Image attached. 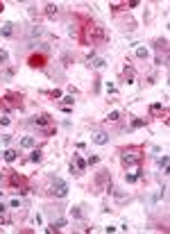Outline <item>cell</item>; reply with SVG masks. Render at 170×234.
<instances>
[{
	"label": "cell",
	"instance_id": "obj_1",
	"mask_svg": "<svg viewBox=\"0 0 170 234\" xmlns=\"http://www.w3.org/2000/svg\"><path fill=\"white\" fill-rule=\"evenodd\" d=\"M120 159H122V164H125V166H131V164H138L141 155H138V150H136V148H129V150H122Z\"/></svg>",
	"mask_w": 170,
	"mask_h": 234
},
{
	"label": "cell",
	"instance_id": "obj_2",
	"mask_svg": "<svg viewBox=\"0 0 170 234\" xmlns=\"http://www.w3.org/2000/svg\"><path fill=\"white\" fill-rule=\"evenodd\" d=\"M52 193L57 198H66L68 196V184H66L61 177H54V182H52Z\"/></svg>",
	"mask_w": 170,
	"mask_h": 234
},
{
	"label": "cell",
	"instance_id": "obj_3",
	"mask_svg": "<svg viewBox=\"0 0 170 234\" xmlns=\"http://www.w3.org/2000/svg\"><path fill=\"white\" fill-rule=\"evenodd\" d=\"M93 143H95V145H107V143H109V134L98 132L95 136H93Z\"/></svg>",
	"mask_w": 170,
	"mask_h": 234
},
{
	"label": "cell",
	"instance_id": "obj_4",
	"mask_svg": "<svg viewBox=\"0 0 170 234\" xmlns=\"http://www.w3.org/2000/svg\"><path fill=\"white\" fill-rule=\"evenodd\" d=\"M14 34V23H5L0 27V36H12Z\"/></svg>",
	"mask_w": 170,
	"mask_h": 234
},
{
	"label": "cell",
	"instance_id": "obj_5",
	"mask_svg": "<svg viewBox=\"0 0 170 234\" xmlns=\"http://www.w3.org/2000/svg\"><path fill=\"white\" fill-rule=\"evenodd\" d=\"M45 14H48L50 18H57V16H59V7H57V5H48V7H45Z\"/></svg>",
	"mask_w": 170,
	"mask_h": 234
},
{
	"label": "cell",
	"instance_id": "obj_6",
	"mask_svg": "<svg viewBox=\"0 0 170 234\" xmlns=\"http://www.w3.org/2000/svg\"><path fill=\"white\" fill-rule=\"evenodd\" d=\"M125 80L129 82V84H134V80H136V73H134V68H125Z\"/></svg>",
	"mask_w": 170,
	"mask_h": 234
},
{
	"label": "cell",
	"instance_id": "obj_7",
	"mask_svg": "<svg viewBox=\"0 0 170 234\" xmlns=\"http://www.w3.org/2000/svg\"><path fill=\"white\" fill-rule=\"evenodd\" d=\"M34 136H23V139H21V145H23V148H34Z\"/></svg>",
	"mask_w": 170,
	"mask_h": 234
},
{
	"label": "cell",
	"instance_id": "obj_8",
	"mask_svg": "<svg viewBox=\"0 0 170 234\" xmlns=\"http://www.w3.org/2000/svg\"><path fill=\"white\" fill-rule=\"evenodd\" d=\"M61 227H66V220H64V218H57V220H52V225H50L48 230L52 232V230H61Z\"/></svg>",
	"mask_w": 170,
	"mask_h": 234
},
{
	"label": "cell",
	"instance_id": "obj_9",
	"mask_svg": "<svg viewBox=\"0 0 170 234\" xmlns=\"http://www.w3.org/2000/svg\"><path fill=\"white\" fill-rule=\"evenodd\" d=\"M41 159H43V152H41V150H34V152L30 155V161H34V164H39Z\"/></svg>",
	"mask_w": 170,
	"mask_h": 234
},
{
	"label": "cell",
	"instance_id": "obj_10",
	"mask_svg": "<svg viewBox=\"0 0 170 234\" xmlns=\"http://www.w3.org/2000/svg\"><path fill=\"white\" fill-rule=\"evenodd\" d=\"M105 66H107V59H102V57H98V59H93V68H98V71H102Z\"/></svg>",
	"mask_w": 170,
	"mask_h": 234
},
{
	"label": "cell",
	"instance_id": "obj_11",
	"mask_svg": "<svg viewBox=\"0 0 170 234\" xmlns=\"http://www.w3.org/2000/svg\"><path fill=\"white\" fill-rule=\"evenodd\" d=\"M136 57H138V59H147L150 52L145 50V48H136Z\"/></svg>",
	"mask_w": 170,
	"mask_h": 234
},
{
	"label": "cell",
	"instance_id": "obj_12",
	"mask_svg": "<svg viewBox=\"0 0 170 234\" xmlns=\"http://www.w3.org/2000/svg\"><path fill=\"white\" fill-rule=\"evenodd\" d=\"M41 34H43V27H39V25H34L32 30H30V36H34V39H36V36H41Z\"/></svg>",
	"mask_w": 170,
	"mask_h": 234
},
{
	"label": "cell",
	"instance_id": "obj_13",
	"mask_svg": "<svg viewBox=\"0 0 170 234\" xmlns=\"http://www.w3.org/2000/svg\"><path fill=\"white\" fill-rule=\"evenodd\" d=\"M16 159V150H5V161H14Z\"/></svg>",
	"mask_w": 170,
	"mask_h": 234
},
{
	"label": "cell",
	"instance_id": "obj_14",
	"mask_svg": "<svg viewBox=\"0 0 170 234\" xmlns=\"http://www.w3.org/2000/svg\"><path fill=\"white\" fill-rule=\"evenodd\" d=\"M34 123H36V125H48L50 118H48V116H39V118H34Z\"/></svg>",
	"mask_w": 170,
	"mask_h": 234
},
{
	"label": "cell",
	"instance_id": "obj_15",
	"mask_svg": "<svg viewBox=\"0 0 170 234\" xmlns=\"http://www.w3.org/2000/svg\"><path fill=\"white\" fill-rule=\"evenodd\" d=\"M70 214L73 218H82V207H70Z\"/></svg>",
	"mask_w": 170,
	"mask_h": 234
},
{
	"label": "cell",
	"instance_id": "obj_16",
	"mask_svg": "<svg viewBox=\"0 0 170 234\" xmlns=\"http://www.w3.org/2000/svg\"><path fill=\"white\" fill-rule=\"evenodd\" d=\"M159 164H161V168H163V173H168V155H163V157L159 159Z\"/></svg>",
	"mask_w": 170,
	"mask_h": 234
},
{
	"label": "cell",
	"instance_id": "obj_17",
	"mask_svg": "<svg viewBox=\"0 0 170 234\" xmlns=\"http://www.w3.org/2000/svg\"><path fill=\"white\" fill-rule=\"evenodd\" d=\"M143 125H145L143 118H134V121H131V128H143Z\"/></svg>",
	"mask_w": 170,
	"mask_h": 234
},
{
	"label": "cell",
	"instance_id": "obj_18",
	"mask_svg": "<svg viewBox=\"0 0 170 234\" xmlns=\"http://www.w3.org/2000/svg\"><path fill=\"white\" fill-rule=\"evenodd\" d=\"M9 207H12V209H18V207H21V200H18V198H14L12 202H9Z\"/></svg>",
	"mask_w": 170,
	"mask_h": 234
},
{
	"label": "cell",
	"instance_id": "obj_19",
	"mask_svg": "<svg viewBox=\"0 0 170 234\" xmlns=\"http://www.w3.org/2000/svg\"><path fill=\"white\" fill-rule=\"evenodd\" d=\"M9 59V55H7V50H0V64H5Z\"/></svg>",
	"mask_w": 170,
	"mask_h": 234
},
{
	"label": "cell",
	"instance_id": "obj_20",
	"mask_svg": "<svg viewBox=\"0 0 170 234\" xmlns=\"http://www.w3.org/2000/svg\"><path fill=\"white\" fill-rule=\"evenodd\" d=\"M61 102H64V105H66V107H70V105H73V102H75V100H73V95H66V98H64V100H61Z\"/></svg>",
	"mask_w": 170,
	"mask_h": 234
},
{
	"label": "cell",
	"instance_id": "obj_21",
	"mask_svg": "<svg viewBox=\"0 0 170 234\" xmlns=\"http://www.w3.org/2000/svg\"><path fill=\"white\" fill-rule=\"evenodd\" d=\"M98 161H100V157H98V155H93V157H89L86 164H89V166H93V164H98Z\"/></svg>",
	"mask_w": 170,
	"mask_h": 234
},
{
	"label": "cell",
	"instance_id": "obj_22",
	"mask_svg": "<svg viewBox=\"0 0 170 234\" xmlns=\"http://www.w3.org/2000/svg\"><path fill=\"white\" fill-rule=\"evenodd\" d=\"M118 118H120L118 112H111V114H109V121H118Z\"/></svg>",
	"mask_w": 170,
	"mask_h": 234
},
{
	"label": "cell",
	"instance_id": "obj_23",
	"mask_svg": "<svg viewBox=\"0 0 170 234\" xmlns=\"http://www.w3.org/2000/svg\"><path fill=\"white\" fill-rule=\"evenodd\" d=\"M125 180H127V182H129V184H134V182H136V180H138V177H136V175H125Z\"/></svg>",
	"mask_w": 170,
	"mask_h": 234
},
{
	"label": "cell",
	"instance_id": "obj_24",
	"mask_svg": "<svg viewBox=\"0 0 170 234\" xmlns=\"http://www.w3.org/2000/svg\"><path fill=\"white\" fill-rule=\"evenodd\" d=\"M107 91H109V93H113V91H116V86H113L111 82H107Z\"/></svg>",
	"mask_w": 170,
	"mask_h": 234
},
{
	"label": "cell",
	"instance_id": "obj_25",
	"mask_svg": "<svg viewBox=\"0 0 170 234\" xmlns=\"http://www.w3.org/2000/svg\"><path fill=\"white\" fill-rule=\"evenodd\" d=\"M5 209H7V207H5V204H3V202H0V214H3Z\"/></svg>",
	"mask_w": 170,
	"mask_h": 234
},
{
	"label": "cell",
	"instance_id": "obj_26",
	"mask_svg": "<svg viewBox=\"0 0 170 234\" xmlns=\"http://www.w3.org/2000/svg\"><path fill=\"white\" fill-rule=\"evenodd\" d=\"M3 9H5V7H3V3H0V12H3Z\"/></svg>",
	"mask_w": 170,
	"mask_h": 234
},
{
	"label": "cell",
	"instance_id": "obj_27",
	"mask_svg": "<svg viewBox=\"0 0 170 234\" xmlns=\"http://www.w3.org/2000/svg\"><path fill=\"white\" fill-rule=\"evenodd\" d=\"M0 193H3V191H0Z\"/></svg>",
	"mask_w": 170,
	"mask_h": 234
}]
</instances>
